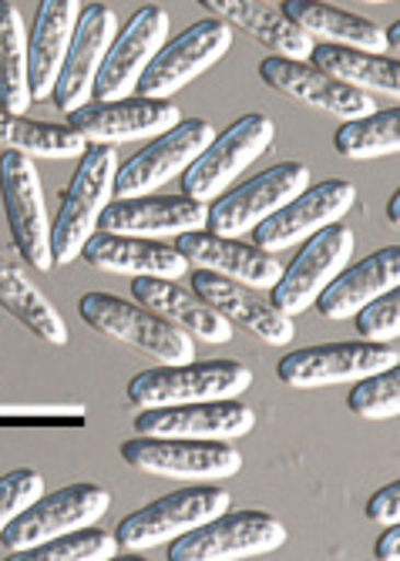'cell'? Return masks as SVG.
<instances>
[{"mask_svg": "<svg viewBox=\"0 0 400 561\" xmlns=\"http://www.w3.org/2000/svg\"><path fill=\"white\" fill-rule=\"evenodd\" d=\"M115 145H94L81 151L78 172L61 192V206L52 222V256L55 263H75L84 239L98 229L105 206L115 198Z\"/></svg>", "mask_w": 400, "mask_h": 561, "instance_id": "obj_1", "label": "cell"}, {"mask_svg": "<svg viewBox=\"0 0 400 561\" xmlns=\"http://www.w3.org/2000/svg\"><path fill=\"white\" fill-rule=\"evenodd\" d=\"M384 41H387V55L397 58V50H400V21H393V24L384 31Z\"/></svg>", "mask_w": 400, "mask_h": 561, "instance_id": "obj_41", "label": "cell"}, {"mask_svg": "<svg viewBox=\"0 0 400 561\" xmlns=\"http://www.w3.org/2000/svg\"><path fill=\"white\" fill-rule=\"evenodd\" d=\"M135 299L179 330H185L192 340L206 343H229L232 340V323L216 313L213 306L188 286H179V279H159V276H135L132 283Z\"/></svg>", "mask_w": 400, "mask_h": 561, "instance_id": "obj_26", "label": "cell"}, {"mask_svg": "<svg viewBox=\"0 0 400 561\" xmlns=\"http://www.w3.org/2000/svg\"><path fill=\"white\" fill-rule=\"evenodd\" d=\"M182 118L172 98H112L84 101L68 115V125L88 145H122L135 138H156Z\"/></svg>", "mask_w": 400, "mask_h": 561, "instance_id": "obj_16", "label": "cell"}, {"mask_svg": "<svg viewBox=\"0 0 400 561\" xmlns=\"http://www.w3.org/2000/svg\"><path fill=\"white\" fill-rule=\"evenodd\" d=\"M313 182V172L307 162H279L256 179H249L236 188H226L213 206L206 209V229L219 236H249L266 216H273L279 206L304 192Z\"/></svg>", "mask_w": 400, "mask_h": 561, "instance_id": "obj_10", "label": "cell"}, {"mask_svg": "<svg viewBox=\"0 0 400 561\" xmlns=\"http://www.w3.org/2000/svg\"><path fill=\"white\" fill-rule=\"evenodd\" d=\"M397 364H400L397 343L350 340V343H317V346L293 350L276 364V374L286 387L313 390L330 383H354L361 377H370Z\"/></svg>", "mask_w": 400, "mask_h": 561, "instance_id": "obj_9", "label": "cell"}, {"mask_svg": "<svg viewBox=\"0 0 400 561\" xmlns=\"http://www.w3.org/2000/svg\"><path fill=\"white\" fill-rule=\"evenodd\" d=\"M387 219H390L393 226L400 222V192H393L390 202H387Z\"/></svg>", "mask_w": 400, "mask_h": 561, "instance_id": "obj_42", "label": "cell"}, {"mask_svg": "<svg viewBox=\"0 0 400 561\" xmlns=\"http://www.w3.org/2000/svg\"><path fill=\"white\" fill-rule=\"evenodd\" d=\"M357 202V185L346 179H327L310 182L304 192H296L286 206H279L273 216H266L253 232V242L266 252H283L296 242L310 239L317 229L340 222Z\"/></svg>", "mask_w": 400, "mask_h": 561, "instance_id": "obj_15", "label": "cell"}, {"mask_svg": "<svg viewBox=\"0 0 400 561\" xmlns=\"http://www.w3.org/2000/svg\"><path fill=\"white\" fill-rule=\"evenodd\" d=\"M400 286V245H384L374 256H367L357 266H343L327 289L317 296V313L327 320H350L361 306H367L370 299H377L387 289Z\"/></svg>", "mask_w": 400, "mask_h": 561, "instance_id": "obj_27", "label": "cell"}, {"mask_svg": "<svg viewBox=\"0 0 400 561\" xmlns=\"http://www.w3.org/2000/svg\"><path fill=\"white\" fill-rule=\"evenodd\" d=\"M0 306L21 320L34 336L55 343V346H65L71 340L68 333V323L65 317L55 310V302L47 299L34 283L31 276L8 256H0Z\"/></svg>", "mask_w": 400, "mask_h": 561, "instance_id": "obj_31", "label": "cell"}, {"mask_svg": "<svg viewBox=\"0 0 400 561\" xmlns=\"http://www.w3.org/2000/svg\"><path fill=\"white\" fill-rule=\"evenodd\" d=\"M0 108L14 115H24L31 108L27 31L11 0H0Z\"/></svg>", "mask_w": 400, "mask_h": 561, "instance_id": "obj_32", "label": "cell"}, {"mask_svg": "<svg viewBox=\"0 0 400 561\" xmlns=\"http://www.w3.org/2000/svg\"><path fill=\"white\" fill-rule=\"evenodd\" d=\"M346 407L350 414H357L364 421H393L400 414V367H387L354 380Z\"/></svg>", "mask_w": 400, "mask_h": 561, "instance_id": "obj_36", "label": "cell"}, {"mask_svg": "<svg viewBox=\"0 0 400 561\" xmlns=\"http://www.w3.org/2000/svg\"><path fill=\"white\" fill-rule=\"evenodd\" d=\"M279 545H286V525L279 518H273L270 512H256V507H242V512L226 507L222 515L209 518L206 525L172 538L169 558L172 561H236V558L270 554Z\"/></svg>", "mask_w": 400, "mask_h": 561, "instance_id": "obj_5", "label": "cell"}, {"mask_svg": "<svg viewBox=\"0 0 400 561\" xmlns=\"http://www.w3.org/2000/svg\"><path fill=\"white\" fill-rule=\"evenodd\" d=\"M260 78L273 88L283 91L286 98L304 101V105H313L340 122L350 118H364L370 112H377V101L361 91L350 88L340 78L313 68L310 61H296V58H283V55H270L260 61Z\"/></svg>", "mask_w": 400, "mask_h": 561, "instance_id": "obj_20", "label": "cell"}, {"mask_svg": "<svg viewBox=\"0 0 400 561\" xmlns=\"http://www.w3.org/2000/svg\"><path fill=\"white\" fill-rule=\"evenodd\" d=\"M41 494H44V478L31 468H18L0 478V531H4Z\"/></svg>", "mask_w": 400, "mask_h": 561, "instance_id": "obj_38", "label": "cell"}, {"mask_svg": "<svg viewBox=\"0 0 400 561\" xmlns=\"http://www.w3.org/2000/svg\"><path fill=\"white\" fill-rule=\"evenodd\" d=\"M169 24H172L169 11L159 4H145L125 21V27L112 37L105 50L102 68H98V78H94L98 101L135 94L141 71L156 58V50L169 41Z\"/></svg>", "mask_w": 400, "mask_h": 561, "instance_id": "obj_17", "label": "cell"}, {"mask_svg": "<svg viewBox=\"0 0 400 561\" xmlns=\"http://www.w3.org/2000/svg\"><path fill=\"white\" fill-rule=\"evenodd\" d=\"M333 145L346 159H380L400 151V108L370 112L364 118H350L336 128Z\"/></svg>", "mask_w": 400, "mask_h": 561, "instance_id": "obj_34", "label": "cell"}, {"mask_svg": "<svg viewBox=\"0 0 400 561\" xmlns=\"http://www.w3.org/2000/svg\"><path fill=\"white\" fill-rule=\"evenodd\" d=\"M387 531L377 538V548H374V554L380 558V561H397L400 558V528L397 525H384Z\"/></svg>", "mask_w": 400, "mask_h": 561, "instance_id": "obj_40", "label": "cell"}, {"mask_svg": "<svg viewBox=\"0 0 400 561\" xmlns=\"http://www.w3.org/2000/svg\"><path fill=\"white\" fill-rule=\"evenodd\" d=\"M125 465L145 474L179 481H219L242 471V454L229 440H185V437H132L122 444Z\"/></svg>", "mask_w": 400, "mask_h": 561, "instance_id": "obj_12", "label": "cell"}, {"mask_svg": "<svg viewBox=\"0 0 400 561\" xmlns=\"http://www.w3.org/2000/svg\"><path fill=\"white\" fill-rule=\"evenodd\" d=\"M175 249L188 260V266L213 270L219 276H229V279H236L242 286H253V289H270L283 273V263L273 256V252L260 249L256 242H239L232 236H219L209 229L182 232Z\"/></svg>", "mask_w": 400, "mask_h": 561, "instance_id": "obj_23", "label": "cell"}, {"mask_svg": "<svg viewBox=\"0 0 400 561\" xmlns=\"http://www.w3.org/2000/svg\"><path fill=\"white\" fill-rule=\"evenodd\" d=\"M364 4H387V0H364Z\"/></svg>", "mask_w": 400, "mask_h": 561, "instance_id": "obj_43", "label": "cell"}, {"mask_svg": "<svg viewBox=\"0 0 400 561\" xmlns=\"http://www.w3.org/2000/svg\"><path fill=\"white\" fill-rule=\"evenodd\" d=\"M112 507V494L98 484H68L55 494H41L24 512L0 531V545L8 554H21L58 535L98 525Z\"/></svg>", "mask_w": 400, "mask_h": 561, "instance_id": "obj_7", "label": "cell"}, {"mask_svg": "<svg viewBox=\"0 0 400 561\" xmlns=\"http://www.w3.org/2000/svg\"><path fill=\"white\" fill-rule=\"evenodd\" d=\"M0 145L24 151L31 159H78L88 148V141L71 125L31 122L4 108H0Z\"/></svg>", "mask_w": 400, "mask_h": 561, "instance_id": "obj_33", "label": "cell"}, {"mask_svg": "<svg viewBox=\"0 0 400 561\" xmlns=\"http://www.w3.org/2000/svg\"><path fill=\"white\" fill-rule=\"evenodd\" d=\"M354 245H357L354 229H346L340 222L317 229L310 239H304V249L296 252V260L283 266L279 279L270 286V302L286 317L307 313L317 302V296L327 289V283L350 263Z\"/></svg>", "mask_w": 400, "mask_h": 561, "instance_id": "obj_11", "label": "cell"}, {"mask_svg": "<svg viewBox=\"0 0 400 561\" xmlns=\"http://www.w3.org/2000/svg\"><path fill=\"white\" fill-rule=\"evenodd\" d=\"M78 313L91 330L105 333L118 343H128L165 367L195 360V340L175 323H169L165 317L145 310L141 302L135 306L112 293H84L78 302Z\"/></svg>", "mask_w": 400, "mask_h": 561, "instance_id": "obj_2", "label": "cell"}, {"mask_svg": "<svg viewBox=\"0 0 400 561\" xmlns=\"http://www.w3.org/2000/svg\"><path fill=\"white\" fill-rule=\"evenodd\" d=\"M232 47V27L219 18H203L185 27L175 41H165L156 58L141 71L135 94L138 98H172L192 78L213 68Z\"/></svg>", "mask_w": 400, "mask_h": 561, "instance_id": "obj_13", "label": "cell"}, {"mask_svg": "<svg viewBox=\"0 0 400 561\" xmlns=\"http://www.w3.org/2000/svg\"><path fill=\"white\" fill-rule=\"evenodd\" d=\"M81 14V0H41L34 24L27 31V84L31 101L52 98L58 71L65 65L68 44Z\"/></svg>", "mask_w": 400, "mask_h": 561, "instance_id": "obj_25", "label": "cell"}, {"mask_svg": "<svg viewBox=\"0 0 400 561\" xmlns=\"http://www.w3.org/2000/svg\"><path fill=\"white\" fill-rule=\"evenodd\" d=\"M307 61H313V68L367 94H390V98L400 94V65L390 55H370V50H361V47L313 41Z\"/></svg>", "mask_w": 400, "mask_h": 561, "instance_id": "obj_30", "label": "cell"}, {"mask_svg": "<svg viewBox=\"0 0 400 561\" xmlns=\"http://www.w3.org/2000/svg\"><path fill=\"white\" fill-rule=\"evenodd\" d=\"M115 34H118V14L108 4L81 8L65 65H61L55 91H52L55 108L61 115H71L75 108L84 105V101L94 98V78H98V68H102L105 50Z\"/></svg>", "mask_w": 400, "mask_h": 561, "instance_id": "obj_19", "label": "cell"}, {"mask_svg": "<svg viewBox=\"0 0 400 561\" xmlns=\"http://www.w3.org/2000/svg\"><path fill=\"white\" fill-rule=\"evenodd\" d=\"M192 289L203 296L216 313H222L229 323L249 330L256 340H263L270 346H283L296 336L293 317L279 313L270 302V296H263V289L242 286V283L219 276L213 270H195Z\"/></svg>", "mask_w": 400, "mask_h": 561, "instance_id": "obj_21", "label": "cell"}, {"mask_svg": "<svg viewBox=\"0 0 400 561\" xmlns=\"http://www.w3.org/2000/svg\"><path fill=\"white\" fill-rule=\"evenodd\" d=\"M18 561H112L118 558V538L105 528H78L68 535H58L37 548H27L21 554H11Z\"/></svg>", "mask_w": 400, "mask_h": 561, "instance_id": "obj_35", "label": "cell"}, {"mask_svg": "<svg viewBox=\"0 0 400 561\" xmlns=\"http://www.w3.org/2000/svg\"><path fill=\"white\" fill-rule=\"evenodd\" d=\"M98 229L122 232V236H145V239H165L182 236L192 229H206V202H195L188 195H132L112 198Z\"/></svg>", "mask_w": 400, "mask_h": 561, "instance_id": "obj_22", "label": "cell"}, {"mask_svg": "<svg viewBox=\"0 0 400 561\" xmlns=\"http://www.w3.org/2000/svg\"><path fill=\"white\" fill-rule=\"evenodd\" d=\"M273 138H276V125L270 115L253 112L236 118L222 135H213V141L182 172V195L195 202L219 198L249 165L260 156H266Z\"/></svg>", "mask_w": 400, "mask_h": 561, "instance_id": "obj_3", "label": "cell"}, {"mask_svg": "<svg viewBox=\"0 0 400 561\" xmlns=\"http://www.w3.org/2000/svg\"><path fill=\"white\" fill-rule=\"evenodd\" d=\"M256 427V411L239 397L145 407L135 417V431L145 437H185V440H236Z\"/></svg>", "mask_w": 400, "mask_h": 561, "instance_id": "obj_18", "label": "cell"}, {"mask_svg": "<svg viewBox=\"0 0 400 561\" xmlns=\"http://www.w3.org/2000/svg\"><path fill=\"white\" fill-rule=\"evenodd\" d=\"M367 518L377 522V525H400V481L384 484L367 501Z\"/></svg>", "mask_w": 400, "mask_h": 561, "instance_id": "obj_39", "label": "cell"}, {"mask_svg": "<svg viewBox=\"0 0 400 561\" xmlns=\"http://www.w3.org/2000/svg\"><path fill=\"white\" fill-rule=\"evenodd\" d=\"M216 128L206 118H179L172 128L156 135L141 151L115 169V198L148 195L162 188L195 162V156L213 141Z\"/></svg>", "mask_w": 400, "mask_h": 561, "instance_id": "obj_14", "label": "cell"}, {"mask_svg": "<svg viewBox=\"0 0 400 561\" xmlns=\"http://www.w3.org/2000/svg\"><path fill=\"white\" fill-rule=\"evenodd\" d=\"M213 18L226 21L229 27H239L263 47L276 50L283 58L307 61L313 37L299 31L273 0H198Z\"/></svg>", "mask_w": 400, "mask_h": 561, "instance_id": "obj_28", "label": "cell"}, {"mask_svg": "<svg viewBox=\"0 0 400 561\" xmlns=\"http://www.w3.org/2000/svg\"><path fill=\"white\" fill-rule=\"evenodd\" d=\"M273 4H283V0H273Z\"/></svg>", "mask_w": 400, "mask_h": 561, "instance_id": "obj_44", "label": "cell"}, {"mask_svg": "<svg viewBox=\"0 0 400 561\" xmlns=\"http://www.w3.org/2000/svg\"><path fill=\"white\" fill-rule=\"evenodd\" d=\"M357 333L364 340L393 343L400 336V289H387L354 313Z\"/></svg>", "mask_w": 400, "mask_h": 561, "instance_id": "obj_37", "label": "cell"}, {"mask_svg": "<svg viewBox=\"0 0 400 561\" xmlns=\"http://www.w3.org/2000/svg\"><path fill=\"white\" fill-rule=\"evenodd\" d=\"M279 11L313 41L361 47V50H370V55H387L384 27L354 11L330 8L327 0H283Z\"/></svg>", "mask_w": 400, "mask_h": 561, "instance_id": "obj_29", "label": "cell"}, {"mask_svg": "<svg viewBox=\"0 0 400 561\" xmlns=\"http://www.w3.org/2000/svg\"><path fill=\"white\" fill-rule=\"evenodd\" d=\"M0 198H4V216L11 239L21 260L41 273L55 266L52 256V222L44 209V185L34 169V159L24 151H4L0 156Z\"/></svg>", "mask_w": 400, "mask_h": 561, "instance_id": "obj_8", "label": "cell"}, {"mask_svg": "<svg viewBox=\"0 0 400 561\" xmlns=\"http://www.w3.org/2000/svg\"><path fill=\"white\" fill-rule=\"evenodd\" d=\"M81 260H88L94 270L122 273V276H159V279H182L188 273V260L175 245H165L159 239L145 236H122L94 229L84 245Z\"/></svg>", "mask_w": 400, "mask_h": 561, "instance_id": "obj_24", "label": "cell"}, {"mask_svg": "<svg viewBox=\"0 0 400 561\" xmlns=\"http://www.w3.org/2000/svg\"><path fill=\"white\" fill-rule=\"evenodd\" d=\"M253 383V370L239 360H188L179 367H152L128 383V407H172V403H198L239 397Z\"/></svg>", "mask_w": 400, "mask_h": 561, "instance_id": "obj_4", "label": "cell"}, {"mask_svg": "<svg viewBox=\"0 0 400 561\" xmlns=\"http://www.w3.org/2000/svg\"><path fill=\"white\" fill-rule=\"evenodd\" d=\"M226 507H232V494L216 484H192L175 494H165L152 504L138 507L128 518L118 522V548L125 551H148L156 545H165L198 525H206L209 518L222 515Z\"/></svg>", "mask_w": 400, "mask_h": 561, "instance_id": "obj_6", "label": "cell"}]
</instances>
